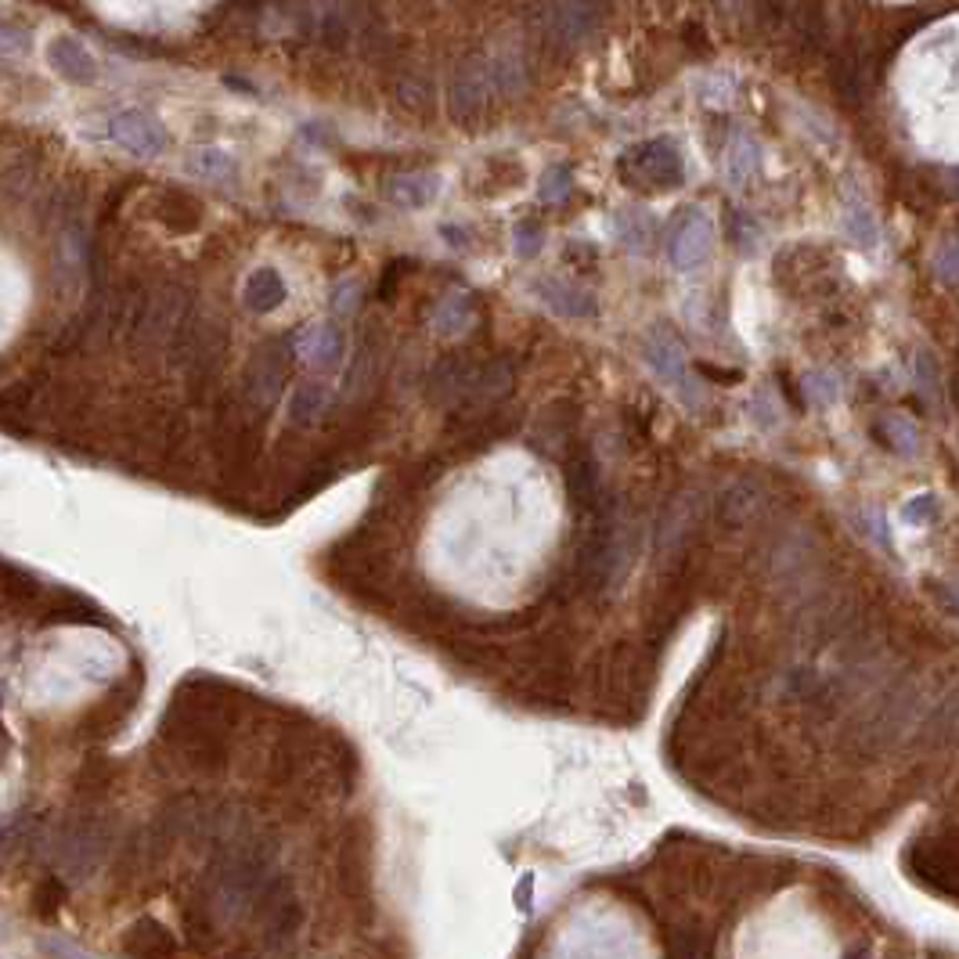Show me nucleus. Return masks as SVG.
Wrapping results in <instances>:
<instances>
[{"mask_svg": "<svg viewBox=\"0 0 959 959\" xmlns=\"http://www.w3.org/2000/svg\"><path fill=\"white\" fill-rule=\"evenodd\" d=\"M239 721L231 689L210 678H191L162 718V740L196 772H220L228 765V736Z\"/></svg>", "mask_w": 959, "mask_h": 959, "instance_id": "1", "label": "nucleus"}, {"mask_svg": "<svg viewBox=\"0 0 959 959\" xmlns=\"http://www.w3.org/2000/svg\"><path fill=\"white\" fill-rule=\"evenodd\" d=\"M631 563V523L621 506L602 491V498L588 509V530L578 549V585L588 596L610 592L613 581L625 578Z\"/></svg>", "mask_w": 959, "mask_h": 959, "instance_id": "2", "label": "nucleus"}, {"mask_svg": "<svg viewBox=\"0 0 959 959\" xmlns=\"http://www.w3.org/2000/svg\"><path fill=\"white\" fill-rule=\"evenodd\" d=\"M274 866V845L268 840H242L220 851V859L210 869V888L217 906H224L231 917L253 909L260 891L268 888Z\"/></svg>", "mask_w": 959, "mask_h": 959, "instance_id": "3", "label": "nucleus"}, {"mask_svg": "<svg viewBox=\"0 0 959 959\" xmlns=\"http://www.w3.org/2000/svg\"><path fill=\"white\" fill-rule=\"evenodd\" d=\"M602 0H541L538 37L545 54L563 58L596 33Z\"/></svg>", "mask_w": 959, "mask_h": 959, "instance_id": "4", "label": "nucleus"}, {"mask_svg": "<svg viewBox=\"0 0 959 959\" xmlns=\"http://www.w3.org/2000/svg\"><path fill=\"white\" fill-rule=\"evenodd\" d=\"M170 347H173L177 364L188 372L191 387L199 390L217 376L220 358H224V350H228V336L210 318H184L177 324V332L170 336Z\"/></svg>", "mask_w": 959, "mask_h": 959, "instance_id": "5", "label": "nucleus"}, {"mask_svg": "<svg viewBox=\"0 0 959 959\" xmlns=\"http://www.w3.org/2000/svg\"><path fill=\"white\" fill-rule=\"evenodd\" d=\"M642 353H646V364L653 368L657 379H663L668 387L678 393V401L686 408H700L703 404V387H700V376L689 368V353L686 343L678 339L675 329L668 324H653L642 339Z\"/></svg>", "mask_w": 959, "mask_h": 959, "instance_id": "6", "label": "nucleus"}, {"mask_svg": "<svg viewBox=\"0 0 959 959\" xmlns=\"http://www.w3.org/2000/svg\"><path fill=\"white\" fill-rule=\"evenodd\" d=\"M621 177L631 188H653V191L678 188L686 177L682 152H678V144L671 138L642 141L621 156Z\"/></svg>", "mask_w": 959, "mask_h": 959, "instance_id": "7", "label": "nucleus"}, {"mask_svg": "<svg viewBox=\"0 0 959 959\" xmlns=\"http://www.w3.org/2000/svg\"><path fill=\"white\" fill-rule=\"evenodd\" d=\"M292 343L289 339H271V343H263L253 361H249L246 368V379H242V397L246 404H253L257 411H268L274 408V401L282 397V387L289 379V364H292Z\"/></svg>", "mask_w": 959, "mask_h": 959, "instance_id": "8", "label": "nucleus"}, {"mask_svg": "<svg viewBox=\"0 0 959 959\" xmlns=\"http://www.w3.org/2000/svg\"><path fill=\"white\" fill-rule=\"evenodd\" d=\"M703 527V495L700 491H682L668 501V509L657 520V559L671 563L678 559L692 541H697Z\"/></svg>", "mask_w": 959, "mask_h": 959, "instance_id": "9", "label": "nucleus"}, {"mask_svg": "<svg viewBox=\"0 0 959 959\" xmlns=\"http://www.w3.org/2000/svg\"><path fill=\"white\" fill-rule=\"evenodd\" d=\"M253 909H257V920L263 927V938H268L271 946H286V941H292L300 935L303 906H300L297 888H292L286 877H271L268 888L260 891Z\"/></svg>", "mask_w": 959, "mask_h": 959, "instance_id": "10", "label": "nucleus"}, {"mask_svg": "<svg viewBox=\"0 0 959 959\" xmlns=\"http://www.w3.org/2000/svg\"><path fill=\"white\" fill-rule=\"evenodd\" d=\"M909 869L920 883H927L935 895L956 902L959 895V866L952 837H927L909 848Z\"/></svg>", "mask_w": 959, "mask_h": 959, "instance_id": "11", "label": "nucleus"}, {"mask_svg": "<svg viewBox=\"0 0 959 959\" xmlns=\"http://www.w3.org/2000/svg\"><path fill=\"white\" fill-rule=\"evenodd\" d=\"M480 364L473 353H448L433 364V372L426 376V397H430L433 408H451L459 411L469 393H473V382L480 376Z\"/></svg>", "mask_w": 959, "mask_h": 959, "instance_id": "12", "label": "nucleus"}, {"mask_svg": "<svg viewBox=\"0 0 959 959\" xmlns=\"http://www.w3.org/2000/svg\"><path fill=\"white\" fill-rule=\"evenodd\" d=\"M382 364H387V343H382V336H379V324L368 321L361 329L358 350H353L350 372L343 382V404H364L368 397L376 393L382 379Z\"/></svg>", "mask_w": 959, "mask_h": 959, "instance_id": "13", "label": "nucleus"}, {"mask_svg": "<svg viewBox=\"0 0 959 959\" xmlns=\"http://www.w3.org/2000/svg\"><path fill=\"white\" fill-rule=\"evenodd\" d=\"M94 14L120 29H156L173 14H181L196 0H87Z\"/></svg>", "mask_w": 959, "mask_h": 959, "instance_id": "14", "label": "nucleus"}, {"mask_svg": "<svg viewBox=\"0 0 959 959\" xmlns=\"http://www.w3.org/2000/svg\"><path fill=\"white\" fill-rule=\"evenodd\" d=\"M715 249V224L703 210H686L671 231V263L678 271H697L711 260Z\"/></svg>", "mask_w": 959, "mask_h": 959, "instance_id": "15", "label": "nucleus"}, {"mask_svg": "<svg viewBox=\"0 0 959 959\" xmlns=\"http://www.w3.org/2000/svg\"><path fill=\"white\" fill-rule=\"evenodd\" d=\"M495 98L491 77H487V58H469L459 69V77L451 83V112L454 120L473 123L477 116L487 109V101Z\"/></svg>", "mask_w": 959, "mask_h": 959, "instance_id": "16", "label": "nucleus"}, {"mask_svg": "<svg viewBox=\"0 0 959 959\" xmlns=\"http://www.w3.org/2000/svg\"><path fill=\"white\" fill-rule=\"evenodd\" d=\"M292 353L303 358L314 372H336L343 364L347 353V336L336 329V324L321 321V324H307V329L292 339Z\"/></svg>", "mask_w": 959, "mask_h": 959, "instance_id": "17", "label": "nucleus"}, {"mask_svg": "<svg viewBox=\"0 0 959 959\" xmlns=\"http://www.w3.org/2000/svg\"><path fill=\"white\" fill-rule=\"evenodd\" d=\"M339 883H343V895L353 902L364 898L368 883H372V851H368V840L358 826L347 833L343 851H339Z\"/></svg>", "mask_w": 959, "mask_h": 959, "instance_id": "18", "label": "nucleus"}, {"mask_svg": "<svg viewBox=\"0 0 959 959\" xmlns=\"http://www.w3.org/2000/svg\"><path fill=\"white\" fill-rule=\"evenodd\" d=\"M43 588L37 578H29L26 570H19L8 559H0V613L8 617H26L29 610H37L43 602Z\"/></svg>", "mask_w": 959, "mask_h": 959, "instance_id": "19", "label": "nucleus"}, {"mask_svg": "<svg viewBox=\"0 0 959 959\" xmlns=\"http://www.w3.org/2000/svg\"><path fill=\"white\" fill-rule=\"evenodd\" d=\"M567 498L570 506L578 512H588L596 506V501L602 498V483H599V469H596V459L588 448H573L567 454Z\"/></svg>", "mask_w": 959, "mask_h": 959, "instance_id": "20", "label": "nucleus"}, {"mask_svg": "<svg viewBox=\"0 0 959 959\" xmlns=\"http://www.w3.org/2000/svg\"><path fill=\"white\" fill-rule=\"evenodd\" d=\"M538 292H541V300L549 303L556 314H563V318L585 321V318L599 314V303H596L592 292L581 289V286H573V282H563V278H545V282H538Z\"/></svg>", "mask_w": 959, "mask_h": 959, "instance_id": "21", "label": "nucleus"}, {"mask_svg": "<svg viewBox=\"0 0 959 959\" xmlns=\"http://www.w3.org/2000/svg\"><path fill=\"white\" fill-rule=\"evenodd\" d=\"M40 625H109V621L91 599H83L77 592H58L51 599L43 596Z\"/></svg>", "mask_w": 959, "mask_h": 959, "instance_id": "22", "label": "nucleus"}, {"mask_svg": "<svg viewBox=\"0 0 959 959\" xmlns=\"http://www.w3.org/2000/svg\"><path fill=\"white\" fill-rule=\"evenodd\" d=\"M765 506V491L758 480H736L729 483L718 498V523L726 527H743L747 520H755L758 509Z\"/></svg>", "mask_w": 959, "mask_h": 959, "instance_id": "23", "label": "nucleus"}, {"mask_svg": "<svg viewBox=\"0 0 959 959\" xmlns=\"http://www.w3.org/2000/svg\"><path fill=\"white\" fill-rule=\"evenodd\" d=\"M440 191L437 173H397L387 181V199L401 210H419V206H430Z\"/></svg>", "mask_w": 959, "mask_h": 959, "instance_id": "24", "label": "nucleus"}, {"mask_svg": "<svg viewBox=\"0 0 959 959\" xmlns=\"http://www.w3.org/2000/svg\"><path fill=\"white\" fill-rule=\"evenodd\" d=\"M286 292L289 289H286L282 274H278L274 268H260V271L249 274V282H246V307L253 314H271L286 303Z\"/></svg>", "mask_w": 959, "mask_h": 959, "instance_id": "25", "label": "nucleus"}, {"mask_svg": "<svg viewBox=\"0 0 959 959\" xmlns=\"http://www.w3.org/2000/svg\"><path fill=\"white\" fill-rule=\"evenodd\" d=\"M123 952H130V956H173L177 941L159 920L144 917L123 935Z\"/></svg>", "mask_w": 959, "mask_h": 959, "instance_id": "26", "label": "nucleus"}, {"mask_svg": "<svg viewBox=\"0 0 959 959\" xmlns=\"http://www.w3.org/2000/svg\"><path fill=\"white\" fill-rule=\"evenodd\" d=\"M573 426H578V416H573V404H552L549 411H541V419L535 426V440L541 451H556V448H570L573 440Z\"/></svg>", "mask_w": 959, "mask_h": 959, "instance_id": "27", "label": "nucleus"}, {"mask_svg": "<svg viewBox=\"0 0 959 959\" xmlns=\"http://www.w3.org/2000/svg\"><path fill=\"white\" fill-rule=\"evenodd\" d=\"M761 167V144L743 134V130H736L732 141H729V152H726V177L732 188H743L750 177L758 173Z\"/></svg>", "mask_w": 959, "mask_h": 959, "instance_id": "28", "label": "nucleus"}, {"mask_svg": "<svg viewBox=\"0 0 959 959\" xmlns=\"http://www.w3.org/2000/svg\"><path fill=\"white\" fill-rule=\"evenodd\" d=\"M613 234H617V242H625L631 249V253H646V249L653 246L657 220L649 217L646 210H617Z\"/></svg>", "mask_w": 959, "mask_h": 959, "instance_id": "29", "label": "nucleus"}, {"mask_svg": "<svg viewBox=\"0 0 959 959\" xmlns=\"http://www.w3.org/2000/svg\"><path fill=\"white\" fill-rule=\"evenodd\" d=\"M873 437H880L883 448L895 454H906V459H912V454L920 451V430H917V422H909L906 416H883L873 426Z\"/></svg>", "mask_w": 959, "mask_h": 959, "instance_id": "30", "label": "nucleus"}, {"mask_svg": "<svg viewBox=\"0 0 959 959\" xmlns=\"http://www.w3.org/2000/svg\"><path fill=\"white\" fill-rule=\"evenodd\" d=\"M433 332L440 336H462L473 324V300L469 297H444L430 314Z\"/></svg>", "mask_w": 959, "mask_h": 959, "instance_id": "31", "label": "nucleus"}, {"mask_svg": "<svg viewBox=\"0 0 959 959\" xmlns=\"http://www.w3.org/2000/svg\"><path fill=\"white\" fill-rule=\"evenodd\" d=\"M324 411H329V387H321V382H303V387H297V393H292V401H289L292 422L311 426Z\"/></svg>", "mask_w": 959, "mask_h": 959, "instance_id": "32", "label": "nucleus"}, {"mask_svg": "<svg viewBox=\"0 0 959 959\" xmlns=\"http://www.w3.org/2000/svg\"><path fill=\"white\" fill-rule=\"evenodd\" d=\"M66 902H69V888L58 877H43L37 888H33V895H29V912H33L37 920H43V923H51V920H58V912L66 909Z\"/></svg>", "mask_w": 959, "mask_h": 959, "instance_id": "33", "label": "nucleus"}, {"mask_svg": "<svg viewBox=\"0 0 959 959\" xmlns=\"http://www.w3.org/2000/svg\"><path fill=\"white\" fill-rule=\"evenodd\" d=\"M845 231H848V239L859 249H873L880 242L877 217H873V210H869L862 199H851L845 206Z\"/></svg>", "mask_w": 959, "mask_h": 959, "instance_id": "34", "label": "nucleus"}, {"mask_svg": "<svg viewBox=\"0 0 959 959\" xmlns=\"http://www.w3.org/2000/svg\"><path fill=\"white\" fill-rule=\"evenodd\" d=\"M120 141L130 144V149L141 152V156H156L162 144H167V134H162L152 120H144V116H127L123 127H120Z\"/></svg>", "mask_w": 959, "mask_h": 959, "instance_id": "35", "label": "nucleus"}, {"mask_svg": "<svg viewBox=\"0 0 959 959\" xmlns=\"http://www.w3.org/2000/svg\"><path fill=\"white\" fill-rule=\"evenodd\" d=\"M127 711H130V703H123V700L112 692L109 700H101L94 711L83 718V732H87V736H112L116 729H120V721H123Z\"/></svg>", "mask_w": 959, "mask_h": 959, "instance_id": "36", "label": "nucleus"}, {"mask_svg": "<svg viewBox=\"0 0 959 959\" xmlns=\"http://www.w3.org/2000/svg\"><path fill=\"white\" fill-rule=\"evenodd\" d=\"M162 220H167L173 231H191L199 224V206L188 196H181V191H167V196H162Z\"/></svg>", "mask_w": 959, "mask_h": 959, "instance_id": "37", "label": "nucleus"}, {"mask_svg": "<svg viewBox=\"0 0 959 959\" xmlns=\"http://www.w3.org/2000/svg\"><path fill=\"white\" fill-rule=\"evenodd\" d=\"M801 397L811 404H819V408H830L840 397V379L833 372H811L801 379Z\"/></svg>", "mask_w": 959, "mask_h": 959, "instance_id": "38", "label": "nucleus"}, {"mask_svg": "<svg viewBox=\"0 0 959 959\" xmlns=\"http://www.w3.org/2000/svg\"><path fill=\"white\" fill-rule=\"evenodd\" d=\"M573 191V173L570 167H552L549 173L541 177V188H538V199L545 206H563Z\"/></svg>", "mask_w": 959, "mask_h": 959, "instance_id": "39", "label": "nucleus"}, {"mask_svg": "<svg viewBox=\"0 0 959 959\" xmlns=\"http://www.w3.org/2000/svg\"><path fill=\"white\" fill-rule=\"evenodd\" d=\"M668 952H671V956H682V959H697V956H707V952H711V941L703 938L700 927H682V931H675V935H671Z\"/></svg>", "mask_w": 959, "mask_h": 959, "instance_id": "40", "label": "nucleus"}, {"mask_svg": "<svg viewBox=\"0 0 959 959\" xmlns=\"http://www.w3.org/2000/svg\"><path fill=\"white\" fill-rule=\"evenodd\" d=\"M729 239L740 246L743 253H750V249H755V242L761 239V228H758L743 210H732V213H729Z\"/></svg>", "mask_w": 959, "mask_h": 959, "instance_id": "41", "label": "nucleus"}, {"mask_svg": "<svg viewBox=\"0 0 959 959\" xmlns=\"http://www.w3.org/2000/svg\"><path fill=\"white\" fill-rule=\"evenodd\" d=\"M329 307H332L336 318L358 314V307H361V282H339V286L332 289V297H329Z\"/></svg>", "mask_w": 959, "mask_h": 959, "instance_id": "42", "label": "nucleus"}, {"mask_svg": "<svg viewBox=\"0 0 959 959\" xmlns=\"http://www.w3.org/2000/svg\"><path fill=\"white\" fill-rule=\"evenodd\" d=\"M931 268H935V278L946 289H956V271H959V263H956V239H946L941 242V249L935 253V260H931Z\"/></svg>", "mask_w": 959, "mask_h": 959, "instance_id": "43", "label": "nucleus"}, {"mask_svg": "<svg viewBox=\"0 0 959 959\" xmlns=\"http://www.w3.org/2000/svg\"><path fill=\"white\" fill-rule=\"evenodd\" d=\"M938 512H941V498L938 495H920V498L906 501V509H902L906 523H935Z\"/></svg>", "mask_w": 959, "mask_h": 959, "instance_id": "44", "label": "nucleus"}, {"mask_svg": "<svg viewBox=\"0 0 959 959\" xmlns=\"http://www.w3.org/2000/svg\"><path fill=\"white\" fill-rule=\"evenodd\" d=\"M541 242H545V231L541 224H530V220H523L520 228H516V257H538L541 253Z\"/></svg>", "mask_w": 959, "mask_h": 959, "instance_id": "45", "label": "nucleus"}, {"mask_svg": "<svg viewBox=\"0 0 959 959\" xmlns=\"http://www.w3.org/2000/svg\"><path fill=\"white\" fill-rule=\"evenodd\" d=\"M732 91H736V83H732L729 77H711V80L700 87V98H703V106H715V109H718V106H729Z\"/></svg>", "mask_w": 959, "mask_h": 959, "instance_id": "46", "label": "nucleus"}, {"mask_svg": "<svg viewBox=\"0 0 959 959\" xmlns=\"http://www.w3.org/2000/svg\"><path fill=\"white\" fill-rule=\"evenodd\" d=\"M196 170L202 177H231V159L224 152H202L196 159Z\"/></svg>", "mask_w": 959, "mask_h": 959, "instance_id": "47", "label": "nucleus"}, {"mask_svg": "<svg viewBox=\"0 0 959 959\" xmlns=\"http://www.w3.org/2000/svg\"><path fill=\"white\" fill-rule=\"evenodd\" d=\"M917 372H920L923 390H927V393H938V361H935L927 350H920V358H917Z\"/></svg>", "mask_w": 959, "mask_h": 959, "instance_id": "48", "label": "nucleus"}, {"mask_svg": "<svg viewBox=\"0 0 959 959\" xmlns=\"http://www.w3.org/2000/svg\"><path fill=\"white\" fill-rule=\"evenodd\" d=\"M750 408L758 411L755 422L761 426V430H776V422H779V419H776V408H772V397H769V393L761 390V393L755 397V404H750Z\"/></svg>", "mask_w": 959, "mask_h": 959, "instance_id": "49", "label": "nucleus"}, {"mask_svg": "<svg viewBox=\"0 0 959 959\" xmlns=\"http://www.w3.org/2000/svg\"><path fill=\"white\" fill-rule=\"evenodd\" d=\"M404 268H408L404 260H397V263H390V268H387V274H382V289H379L382 300H393V297H397V282H401Z\"/></svg>", "mask_w": 959, "mask_h": 959, "instance_id": "50", "label": "nucleus"}, {"mask_svg": "<svg viewBox=\"0 0 959 959\" xmlns=\"http://www.w3.org/2000/svg\"><path fill=\"white\" fill-rule=\"evenodd\" d=\"M697 376L700 379H718V382H740L743 379L740 368H718V364H700Z\"/></svg>", "mask_w": 959, "mask_h": 959, "instance_id": "51", "label": "nucleus"}, {"mask_svg": "<svg viewBox=\"0 0 959 959\" xmlns=\"http://www.w3.org/2000/svg\"><path fill=\"white\" fill-rule=\"evenodd\" d=\"M440 234H444V239H451V246H466V234H462V228L448 224V228H440Z\"/></svg>", "mask_w": 959, "mask_h": 959, "instance_id": "52", "label": "nucleus"}]
</instances>
